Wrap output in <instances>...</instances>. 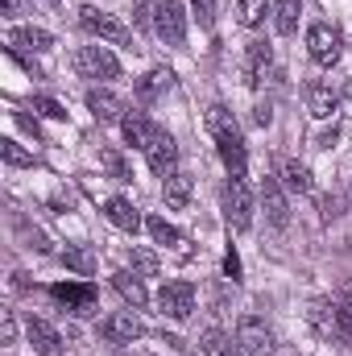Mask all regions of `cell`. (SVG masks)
<instances>
[{"label":"cell","instance_id":"26","mask_svg":"<svg viewBox=\"0 0 352 356\" xmlns=\"http://www.w3.org/2000/svg\"><path fill=\"white\" fill-rule=\"evenodd\" d=\"M99 166H104L108 175L116 178V182H129V178H133L129 162H125V154H120L116 145H104V149H99Z\"/></svg>","mask_w":352,"mask_h":356},{"label":"cell","instance_id":"29","mask_svg":"<svg viewBox=\"0 0 352 356\" xmlns=\"http://www.w3.org/2000/svg\"><path fill=\"white\" fill-rule=\"evenodd\" d=\"M0 158H4V166H33V154L21 141H13V137L0 141Z\"/></svg>","mask_w":352,"mask_h":356},{"label":"cell","instance_id":"33","mask_svg":"<svg viewBox=\"0 0 352 356\" xmlns=\"http://www.w3.org/2000/svg\"><path fill=\"white\" fill-rule=\"evenodd\" d=\"M29 13V0H0V17H21Z\"/></svg>","mask_w":352,"mask_h":356},{"label":"cell","instance_id":"37","mask_svg":"<svg viewBox=\"0 0 352 356\" xmlns=\"http://www.w3.org/2000/svg\"><path fill=\"white\" fill-rule=\"evenodd\" d=\"M195 13L203 25H211V13H216V0H195Z\"/></svg>","mask_w":352,"mask_h":356},{"label":"cell","instance_id":"9","mask_svg":"<svg viewBox=\"0 0 352 356\" xmlns=\"http://www.w3.org/2000/svg\"><path fill=\"white\" fill-rule=\"evenodd\" d=\"M79 21H83V29H88V33L104 38V42H112V46H133L129 25H120L116 17H108V13H99V8H83V13H79Z\"/></svg>","mask_w":352,"mask_h":356},{"label":"cell","instance_id":"16","mask_svg":"<svg viewBox=\"0 0 352 356\" xmlns=\"http://www.w3.org/2000/svg\"><path fill=\"white\" fill-rule=\"evenodd\" d=\"M199 348H203V356H245L241 340H232V336L220 332V327H207V332L199 336Z\"/></svg>","mask_w":352,"mask_h":356},{"label":"cell","instance_id":"6","mask_svg":"<svg viewBox=\"0 0 352 356\" xmlns=\"http://www.w3.org/2000/svg\"><path fill=\"white\" fill-rule=\"evenodd\" d=\"M99 336L108 344H133V340L145 336V323L137 319V311H112V315L99 319Z\"/></svg>","mask_w":352,"mask_h":356},{"label":"cell","instance_id":"34","mask_svg":"<svg viewBox=\"0 0 352 356\" xmlns=\"http://www.w3.org/2000/svg\"><path fill=\"white\" fill-rule=\"evenodd\" d=\"M150 21H154V8H150V4H137V8H133V25H137V29H150Z\"/></svg>","mask_w":352,"mask_h":356},{"label":"cell","instance_id":"10","mask_svg":"<svg viewBox=\"0 0 352 356\" xmlns=\"http://www.w3.org/2000/svg\"><path fill=\"white\" fill-rule=\"evenodd\" d=\"M158 311L166 319H186L195 311V286L191 282H166L158 294Z\"/></svg>","mask_w":352,"mask_h":356},{"label":"cell","instance_id":"8","mask_svg":"<svg viewBox=\"0 0 352 356\" xmlns=\"http://www.w3.org/2000/svg\"><path fill=\"white\" fill-rule=\"evenodd\" d=\"M257 195H262V207H265L269 228H286V224H290V203H286L282 178H278V175H265L262 186H257Z\"/></svg>","mask_w":352,"mask_h":356},{"label":"cell","instance_id":"28","mask_svg":"<svg viewBox=\"0 0 352 356\" xmlns=\"http://www.w3.org/2000/svg\"><path fill=\"white\" fill-rule=\"evenodd\" d=\"M265 13H273V4H269V0H241V4H237V21H241V25H249V29H257V25H262Z\"/></svg>","mask_w":352,"mask_h":356},{"label":"cell","instance_id":"40","mask_svg":"<svg viewBox=\"0 0 352 356\" xmlns=\"http://www.w3.org/2000/svg\"><path fill=\"white\" fill-rule=\"evenodd\" d=\"M46 4H58V0H46Z\"/></svg>","mask_w":352,"mask_h":356},{"label":"cell","instance_id":"5","mask_svg":"<svg viewBox=\"0 0 352 356\" xmlns=\"http://www.w3.org/2000/svg\"><path fill=\"white\" fill-rule=\"evenodd\" d=\"M307 50H311V58L319 67H336L340 63V50H344V38L332 25H311L307 29Z\"/></svg>","mask_w":352,"mask_h":356},{"label":"cell","instance_id":"18","mask_svg":"<svg viewBox=\"0 0 352 356\" xmlns=\"http://www.w3.org/2000/svg\"><path fill=\"white\" fill-rule=\"evenodd\" d=\"M104 216H108V224L120 228V232H137V228H141V216H137V207H133L129 199H108V203H104Z\"/></svg>","mask_w":352,"mask_h":356},{"label":"cell","instance_id":"11","mask_svg":"<svg viewBox=\"0 0 352 356\" xmlns=\"http://www.w3.org/2000/svg\"><path fill=\"white\" fill-rule=\"evenodd\" d=\"M237 340L249 356H273V332L265 327L257 315H245L241 327H237Z\"/></svg>","mask_w":352,"mask_h":356},{"label":"cell","instance_id":"14","mask_svg":"<svg viewBox=\"0 0 352 356\" xmlns=\"http://www.w3.org/2000/svg\"><path fill=\"white\" fill-rule=\"evenodd\" d=\"M112 286H116V294L133 307V311H141L145 302H150V290H145V282H141V273H129V269H120V273H112Z\"/></svg>","mask_w":352,"mask_h":356},{"label":"cell","instance_id":"15","mask_svg":"<svg viewBox=\"0 0 352 356\" xmlns=\"http://www.w3.org/2000/svg\"><path fill=\"white\" fill-rule=\"evenodd\" d=\"M307 112L315 116V120H328V116H336V108H340V95L328 88V83H307Z\"/></svg>","mask_w":352,"mask_h":356},{"label":"cell","instance_id":"4","mask_svg":"<svg viewBox=\"0 0 352 356\" xmlns=\"http://www.w3.org/2000/svg\"><path fill=\"white\" fill-rule=\"evenodd\" d=\"M154 29H158V38L166 46H182L186 42V8L178 0H162L154 8Z\"/></svg>","mask_w":352,"mask_h":356},{"label":"cell","instance_id":"1","mask_svg":"<svg viewBox=\"0 0 352 356\" xmlns=\"http://www.w3.org/2000/svg\"><path fill=\"white\" fill-rule=\"evenodd\" d=\"M207 129L216 137V149H220V162L228 166L232 178H245V166H249V149H245V137L232 120V112L224 104H211L207 108Z\"/></svg>","mask_w":352,"mask_h":356},{"label":"cell","instance_id":"39","mask_svg":"<svg viewBox=\"0 0 352 356\" xmlns=\"http://www.w3.org/2000/svg\"><path fill=\"white\" fill-rule=\"evenodd\" d=\"M17 124H21L25 133H33V137H42V129H38V120H33V116H25V112H17Z\"/></svg>","mask_w":352,"mask_h":356},{"label":"cell","instance_id":"2","mask_svg":"<svg viewBox=\"0 0 352 356\" xmlns=\"http://www.w3.org/2000/svg\"><path fill=\"white\" fill-rule=\"evenodd\" d=\"M75 71L83 79H120V63L108 46H79L75 50Z\"/></svg>","mask_w":352,"mask_h":356},{"label":"cell","instance_id":"22","mask_svg":"<svg viewBox=\"0 0 352 356\" xmlns=\"http://www.w3.org/2000/svg\"><path fill=\"white\" fill-rule=\"evenodd\" d=\"M50 294H54L58 302H67V307H79V311H88V307H91V298H95L91 282H79V286H75V282H67V286H54Z\"/></svg>","mask_w":352,"mask_h":356},{"label":"cell","instance_id":"30","mask_svg":"<svg viewBox=\"0 0 352 356\" xmlns=\"http://www.w3.org/2000/svg\"><path fill=\"white\" fill-rule=\"evenodd\" d=\"M63 266L75 269L79 277H91L95 273V257H91L88 249H63Z\"/></svg>","mask_w":352,"mask_h":356},{"label":"cell","instance_id":"12","mask_svg":"<svg viewBox=\"0 0 352 356\" xmlns=\"http://www.w3.org/2000/svg\"><path fill=\"white\" fill-rule=\"evenodd\" d=\"M25 336H29V344H33L38 356H63V336L46 319H29L25 323Z\"/></svg>","mask_w":352,"mask_h":356},{"label":"cell","instance_id":"31","mask_svg":"<svg viewBox=\"0 0 352 356\" xmlns=\"http://www.w3.org/2000/svg\"><path fill=\"white\" fill-rule=\"evenodd\" d=\"M158 253L154 249H133V273H141V277H158Z\"/></svg>","mask_w":352,"mask_h":356},{"label":"cell","instance_id":"32","mask_svg":"<svg viewBox=\"0 0 352 356\" xmlns=\"http://www.w3.org/2000/svg\"><path fill=\"white\" fill-rule=\"evenodd\" d=\"M33 108H38L42 116H50V120H67V108H63L54 95H33Z\"/></svg>","mask_w":352,"mask_h":356},{"label":"cell","instance_id":"35","mask_svg":"<svg viewBox=\"0 0 352 356\" xmlns=\"http://www.w3.org/2000/svg\"><path fill=\"white\" fill-rule=\"evenodd\" d=\"M224 273H228V277H232V282H241V257H237V253H232V249H228V253H224Z\"/></svg>","mask_w":352,"mask_h":356},{"label":"cell","instance_id":"25","mask_svg":"<svg viewBox=\"0 0 352 356\" xmlns=\"http://www.w3.org/2000/svg\"><path fill=\"white\" fill-rule=\"evenodd\" d=\"M162 195H166V207H186V203H191V178L186 175H170V178H162Z\"/></svg>","mask_w":352,"mask_h":356},{"label":"cell","instance_id":"17","mask_svg":"<svg viewBox=\"0 0 352 356\" xmlns=\"http://www.w3.org/2000/svg\"><path fill=\"white\" fill-rule=\"evenodd\" d=\"M8 46H13V50H33V54H46V50H54V38H50L46 29L25 25V29H13V33H8Z\"/></svg>","mask_w":352,"mask_h":356},{"label":"cell","instance_id":"7","mask_svg":"<svg viewBox=\"0 0 352 356\" xmlns=\"http://www.w3.org/2000/svg\"><path fill=\"white\" fill-rule=\"evenodd\" d=\"M145 162H150V170L158 178H170L178 166V145L175 137L166 133V129H154V137H150V145H145Z\"/></svg>","mask_w":352,"mask_h":356},{"label":"cell","instance_id":"38","mask_svg":"<svg viewBox=\"0 0 352 356\" xmlns=\"http://www.w3.org/2000/svg\"><path fill=\"white\" fill-rule=\"evenodd\" d=\"M0 336H4V344L17 340V319H13V311H4V332H0Z\"/></svg>","mask_w":352,"mask_h":356},{"label":"cell","instance_id":"23","mask_svg":"<svg viewBox=\"0 0 352 356\" xmlns=\"http://www.w3.org/2000/svg\"><path fill=\"white\" fill-rule=\"evenodd\" d=\"M170 79H175V71H166V67H154V71H150V75H145V79L137 83V99H141V104L158 99L162 91L170 88Z\"/></svg>","mask_w":352,"mask_h":356},{"label":"cell","instance_id":"20","mask_svg":"<svg viewBox=\"0 0 352 356\" xmlns=\"http://www.w3.org/2000/svg\"><path fill=\"white\" fill-rule=\"evenodd\" d=\"M278 178H282V186L286 191H298V195H307L315 182H311V170L303 166V162H294V158H282L278 162Z\"/></svg>","mask_w":352,"mask_h":356},{"label":"cell","instance_id":"24","mask_svg":"<svg viewBox=\"0 0 352 356\" xmlns=\"http://www.w3.org/2000/svg\"><path fill=\"white\" fill-rule=\"evenodd\" d=\"M265 67H269V46H265V42H253V46H249V63H245V83H249V88H262Z\"/></svg>","mask_w":352,"mask_h":356},{"label":"cell","instance_id":"27","mask_svg":"<svg viewBox=\"0 0 352 356\" xmlns=\"http://www.w3.org/2000/svg\"><path fill=\"white\" fill-rule=\"evenodd\" d=\"M145 228H150V236H154L158 245H166V249H170V245H182V232H178L166 216H150V220H145Z\"/></svg>","mask_w":352,"mask_h":356},{"label":"cell","instance_id":"13","mask_svg":"<svg viewBox=\"0 0 352 356\" xmlns=\"http://www.w3.org/2000/svg\"><path fill=\"white\" fill-rule=\"evenodd\" d=\"M88 112L99 124H112V120L125 116V104H120V95H112L108 88H91L88 91Z\"/></svg>","mask_w":352,"mask_h":356},{"label":"cell","instance_id":"36","mask_svg":"<svg viewBox=\"0 0 352 356\" xmlns=\"http://www.w3.org/2000/svg\"><path fill=\"white\" fill-rule=\"evenodd\" d=\"M269 120H273V108H269V104H257V108H253V124H257V129H265Z\"/></svg>","mask_w":352,"mask_h":356},{"label":"cell","instance_id":"21","mask_svg":"<svg viewBox=\"0 0 352 356\" xmlns=\"http://www.w3.org/2000/svg\"><path fill=\"white\" fill-rule=\"evenodd\" d=\"M298 17H303V0H273V25L282 38H290L298 29Z\"/></svg>","mask_w":352,"mask_h":356},{"label":"cell","instance_id":"3","mask_svg":"<svg viewBox=\"0 0 352 356\" xmlns=\"http://www.w3.org/2000/svg\"><path fill=\"white\" fill-rule=\"evenodd\" d=\"M224 216H228V224L237 232H249V224H253V195H249L245 178H228L224 182Z\"/></svg>","mask_w":352,"mask_h":356},{"label":"cell","instance_id":"19","mask_svg":"<svg viewBox=\"0 0 352 356\" xmlns=\"http://www.w3.org/2000/svg\"><path fill=\"white\" fill-rule=\"evenodd\" d=\"M120 133H125V141H129V145L145 149V145H150V137H154V124L145 120V112H125V116H120Z\"/></svg>","mask_w":352,"mask_h":356}]
</instances>
